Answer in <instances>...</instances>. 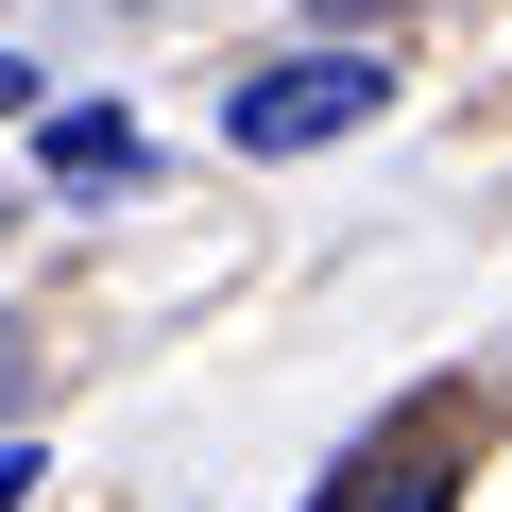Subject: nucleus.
Here are the masks:
<instances>
[{"label":"nucleus","mask_w":512,"mask_h":512,"mask_svg":"<svg viewBox=\"0 0 512 512\" xmlns=\"http://www.w3.org/2000/svg\"><path fill=\"white\" fill-rule=\"evenodd\" d=\"M376 103H393L376 52H291V69H256V86L222 103V137H239V154H325V137H359Z\"/></svg>","instance_id":"obj_1"},{"label":"nucleus","mask_w":512,"mask_h":512,"mask_svg":"<svg viewBox=\"0 0 512 512\" xmlns=\"http://www.w3.org/2000/svg\"><path fill=\"white\" fill-rule=\"evenodd\" d=\"M18 103H35V69H18V52H0V120H18Z\"/></svg>","instance_id":"obj_4"},{"label":"nucleus","mask_w":512,"mask_h":512,"mask_svg":"<svg viewBox=\"0 0 512 512\" xmlns=\"http://www.w3.org/2000/svg\"><path fill=\"white\" fill-rule=\"evenodd\" d=\"M52 171H69V188H120V171H137V120H120V103H69V120H52Z\"/></svg>","instance_id":"obj_2"},{"label":"nucleus","mask_w":512,"mask_h":512,"mask_svg":"<svg viewBox=\"0 0 512 512\" xmlns=\"http://www.w3.org/2000/svg\"><path fill=\"white\" fill-rule=\"evenodd\" d=\"M18 495H35V444H0V512H18Z\"/></svg>","instance_id":"obj_3"}]
</instances>
